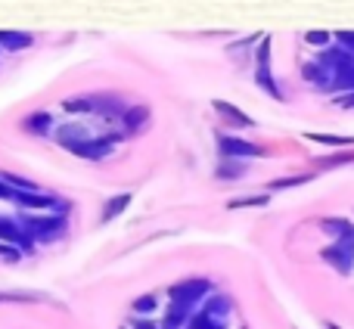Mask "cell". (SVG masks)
<instances>
[{"instance_id": "obj_1", "label": "cell", "mask_w": 354, "mask_h": 329, "mask_svg": "<svg viewBox=\"0 0 354 329\" xmlns=\"http://www.w3.org/2000/svg\"><path fill=\"white\" fill-rule=\"evenodd\" d=\"M19 220H22V227L31 233V239L35 243H53V239H59V236H66V230H68V218H59V214H35V212H28V214H19Z\"/></svg>"}, {"instance_id": "obj_2", "label": "cell", "mask_w": 354, "mask_h": 329, "mask_svg": "<svg viewBox=\"0 0 354 329\" xmlns=\"http://www.w3.org/2000/svg\"><path fill=\"white\" fill-rule=\"evenodd\" d=\"M212 292H214V283L208 276H187V280L168 286V299L174 305H187V308H199Z\"/></svg>"}, {"instance_id": "obj_3", "label": "cell", "mask_w": 354, "mask_h": 329, "mask_svg": "<svg viewBox=\"0 0 354 329\" xmlns=\"http://www.w3.org/2000/svg\"><path fill=\"white\" fill-rule=\"evenodd\" d=\"M218 153L221 159H239V162H249V159H261L268 149L255 140H245V137H236V134H224L218 131Z\"/></svg>"}, {"instance_id": "obj_4", "label": "cell", "mask_w": 354, "mask_h": 329, "mask_svg": "<svg viewBox=\"0 0 354 329\" xmlns=\"http://www.w3.org/2000/svg\"><path fill=\"white\" fill-rule=\"evenodd\" d=\"M0 243H10L16 245L19 252H35V239H31V233L22 227V220H19V214H0Z\"/></svg>"}, {"instance_id": "obj_5", "label": "cell", "mask_w": 354, "mask_h": 329, "mask_svg": "<svg viewBox=\"0 0 354 329\" xmlns=\"http://www.w3.org/2000/svg\"><path fill=\"white\" fill-rule=\"evenodd\" d=\"M320 258H324L336 274L348 276L354 270V239H336V243L324 245V249H320Z\"/></svg>"}, {"instance_id": "obj_6", "label": "cell", "mask_w": 354, "mask_h": 329, "mask_svg": "<svg viewBox=\"0 0 354 329\" xmlns=\"http://www.w3.org/2000/svg\"><path fill=\"white\" fill-rule=\"evenodd\" d=\"M212 109L221 115V122L227 124V128H255V118L245 115L243 109H239L236 103H227V100H214Z\"/></svg>"}, {"instance_id": "obj_7", "label": "cell", "mask_w": 354, "mask_h": 329, "mask_svg": "<svg viewBox=\"0 0 354 329\" xmlns=\"http://www.w3.org/2000/svg\"><path fill=\"white\" fill-rule=\"evenodd\" d=\"M149 118H153V112H149V106L134 103V106H128V109L122 112V118H118V124H122V131L131 137V134H140V131L149 124Z\"/></svg>"}, {"instance_id": "obj_8", "label": "cell", "mask_w": 354, "mask_h": 329, "mask_svg": "<svg viewBox=\"0 0 354 329\" xmlns=\"http://www.w3.org/2000/svg\"><path fill=\"white\" fill-rule=\"evenodd\" d=\"M22 128L28 131V134H35V137H47V134H53L56 131V115L53 112H47V109L28 112V115L22 118Z\"/></svg>"}, {"instance_id": "obj_9", "label": "cell", "mask_w": 354, "mask_h": 329, "mask_svg": "<svg viewBox=\"0 0 354 329\" xmlns=\"http://www.w3.org/2000/svg\"><path fill=\"white\" fill-rule=\"evenodd\" d=\"M320 230L330 233L333 243H336V239H354V220L351 218H342V214L320 218Z\"/></svg>"}, {"instance_id": "obj_10", "label": "cell", "mask_w": 354, "mask_h": 329, "mask_svg": "<svg viewBox=\"0 0 354 329\" xmlns=\"http://www.w3.org/2000/svg\"><path fill=\"white\" fill-rule=\"evenodd\" d=\"M53 137H56V143H59L62 149H68L72 143H78V140H84V137H91V131H87L81 122H66V124H56Z\"/></svg>"}, {"instance_id": "obj_11", "label": "cell", "mask_w": 354, "mask_h": 329, "mask_svg": "<svg viewBox=\"0 0 354 329\" xmlns=\"http://www.w3.org/2000/svg\"><path fill=\"white\" fill-rule=\"evenodd\" d=\"M35 44V37L28 31H12V28H3L0 31V50L6 53H19V50H28Z\"/></svg>"}, {"instance_id": "obj_12", "label": "cell", "mask_w": 354, "mask_h": 329, "mask_svg": "<svg viewBox=\"0 0 354 329\" xmlns=\"http://www.w3.org/2000/svg\"><path fill=\"white\" fill-rule=\"evenodd\" d=\"M252 81H255L258 87H261L268 97H274V100H286V91H283V84L274 78V72H270V66L268 68H255V75H252Z\"/></svg>"}, {"instance_id": "obj_13", "label": "cell", "mask_w": 354, "mask_h": 329, "mask_svg": "<svg viewBox=\"0 0 354 329\" xmlns=\"http://www.w3.org/2000/svg\"><path fill=\"white\" fill-rule=\"evenodd\" d=\"M249 174V162H239V159H221L218 168H214V177L218 180H243Z\"/></svg>"}, {"instance_id": "obj_14", "label": "cell", "mask_w": 354, "mask_h": 329, "mask_svg": "<svg viewBox=\"0 0 354 329\" xmlns=\"http://www.w3.org/2000/svg\"><path fill=\"white\" fill-rule=\"evenodd\" d=\"M202 311H208L212 317H218V320H227L230 317V311H233V299L230 295H224V292H212L205 301H202Z\"/></svg>"}, {"instance_id": "obj_15", "label": "cell", "mask_w": 354, "mask_h": 329, "mask_svg": "<svg viewBox=\"0 0 354 329\" xmlns=\"http://www.w3.org/2000/svg\"><path fill=\"white\" fill-rule=\"evenodd\" d=\"M128 205H131V193L109 196V199H106V205H103V212H100V224H109V220H115L118 214L128 212Z\"/></svg>"}, {"instance_id": "obj_16", "label": "cell", "mask_w": 354, "mask_h": 329, "mask_svg": "<svg viewBox=\"0 0 354 329\" xmlns=\"http://www.w3.org/2000/svg\"><path fill=\"white\" fill-rule=\"evenodd\" d=\"M62 109H66L68 115H93V112H97V100H93V93L66 97V100H62Z\"/></svg>"}, {"instance_id": "obj_17", "label": "cell", "mask_w": 354, "mask_h": 329, "mask_svg": "<svg viewBox=\"0 0 354 329\" xmlns=\"http://www.w3.org/2000/svg\"><path fill=\"white\" fill-rule=\"evenodd\" d=\"M187 329H227V320H218V317H212L208 311L196 308L193 317H189V323H187Z\"/></svg>"}, {"instance_id": "obj_18", "label": "cell", "mask_w": 354, "mask_h": 329, "mask_svg": "<svg viewBox=\"0 0 354 329\" xmlns=\"http://www.w3.org/2000/svg\"><path fill=\"white\" fill-rule=\"evenodd\" d=\"M131 311H134L137 317H149V314H156V311H159V295H156V292L137 295V299L131 301Z\"/></svg>"}, {"instance_id": "obj_19", "label": "cell", "mask_w": 354, "mask_h": 329, "mask_svg": "<svg viewBox=\"0 0 354 329\" xmlns=\"http://www.w3.org/2000/svg\"><path fill=\"white\" fill-rule=\"evenodd\" d=\"M320 171H330V168H342V164H354V149H342L336 156H324V159L314 162Z\"/></svg>"}, {"instance_id": "obj_20", "label": "cell", "mask_w": 354, "mask_h": 329, "mask_svg": "<svg viewBox=\"0 0 354 329\" xmlns=\"http://www.w3.org/2000/svg\"><path fill=\"white\" fill-rule=\"evenodd\" d=\"M31 301H47L41 292H0V305H31Z\"/></svg>"}, {"instance_id": "obj_21", "label": "cell", "mask_w": 354, "mask_h": 329, "mask_svg": "<svg viewBox=\"0 0 354 329\" xmlns=\"http://www.w3.org/2000/svg\"><path fill=\"white\" fill-rule=\"evenodd\" d=\"M308 140L320 143V147H339V149L354 147V137H339V134H308Z\"/></svg>"}, {"instance_id": "obj_22", "label": "cell", "mask_w": 354, "mask_h": 329, "mask_svg": "<svg viewBox=\"0 0 354 329\" xmlns=\"http://www.w3.org/2000/svg\"><path fill=\"white\" fill-rule=\"evenodd\" d=\"M311 180V174H289V177H274V180L268 183L270 193H277V189H292V187H301V183Z\"/></svg>"}, {"instance_id": "obj_23", "label": "cell", "mask_w": 354, "mask_h": 329, "mask_svg": "<svg viewBox=\"0 0 354 329\" xmlns=\"http://www.w3.org/2000/svg\"><path fill=\"white\" fill-rule=\"evenodd\" d=\"M270 202L268 193H255V196H239V199H230L227 208H264Z\"/></svg>"}, {"instance_id": "obj_24", "label": "cell", "mask_w": 354, "mask_h": 329, "mask_svg": "<svg viewBox=\"0 0 354 329\" xmlns=\"http://www.w3.org/2000/svg\"><path fill=\"white\" fill-rule=\"evenodd\" d=\"M255 68H268L270 66V37H258V47H255Z\"/></svg>"}, {"instance_id": "obj_25", "label": "cell", "mask_w": 354, "mask_h": 329, "mask_svg": "<svg viewBox=\"0 0 354 329\" xmlns=\"http://www.w3.org/2000/svg\"><path fill=\"white\" fill-rule=\"evenodd\" d=\"M305 44H311V47L326 50V47L333 44V35H330V31H305Z\"/></svg>"}, {"instance_id": "obj_26", "label": "cell", "mask_w": 354, "mask_h": 329, "mask_svg": "<svg viewBox=\"0 0 354 329\" xmlns=\"http://www.w3.org/2000/svg\"><path fill=\"white\" fill-rule=\"evenodd\" d=\"M0 261L3 264H19L22 261V252H19L16 245H10V243H0Z\"/></svg>"}, {"instance_id": "obj_27", "label": "cell", "mask_w": 354, "mask_h": 329, "mask_svg": "<svg viewBox=\"0 0 354 329\" xmlns=\"http://www.w3.org/2000/svg\"><path fill=\"white\" fill-rule=\"evenodd\" d=\"M333 41H336L339 47L348 50V53L354 56V31H336V35H333Z\"/></svg>"}, {"instance_id": "obj_28", "label": "cell", "mask_w": 354, "mask_h": 329, "mask_svg": "<svg viewBox=\"0 0 354 329\" xmlns=\"http://www.w3.org/2000/svg\"><path fill=\"white\" fill-rule=\"evenodd\" d=\"M131 329H162V326L153 323L149 317H134V320H131Z\"/></svg>"}, {"instance_id": "obj_29", "label": "cell", "mask_w": 354, "mask_h": 329, "mask_svg": "<svg viewBox=\"0 0 354 329\" xmlns=\"http://www.w3.org/2000/svg\"><path fill=\"white\" fill-rule=\"evenodd\" d=\"M336 106H342V109H354V91H351V93H339V97H336Z\"/></svg>"}, {"instance_id": "obj_30", "label": "cell", "mask_w": 354, "mask_h": 329, "mask_svg": "<svg viewBox=\"0 0 354 329\" xmlns=\"http://www.w3.org/2000/svg\"><path fill=\"white\" fill-rule=\"evenodd\" d=\"M0 199H3V202H12V199H16V189H12L10 183H3V180H0Z\"/></svg>"}, {"instance_id": "obj_31", "label": "cell", "mask_w": 354, "mask_h": 329, "mask_svg": "<svg viewBox=\"0 0 354 329\" xmlns=\"http://www.w3.org/2000/svg\"><path fill=\"white\" fill-rule=\"evenodd\" d=\"M324 329H342V326H339V323H333V320H326Z\"/></svg>"}, {"instance_id": "obj_32", "label": "cell", "mask_w": 354, "mask_h": 329, "mask_svg": "<svg viewBox=\"0 0 354 329\" xmlns=\"http://www.w3.org/2000/svg\"><path fill=\"white\" fill-rule=\"evenodd\" d=\"M122 329H128V326H122Z\"/></svg>"}]
</instances>
